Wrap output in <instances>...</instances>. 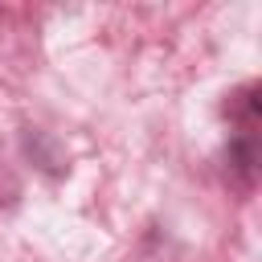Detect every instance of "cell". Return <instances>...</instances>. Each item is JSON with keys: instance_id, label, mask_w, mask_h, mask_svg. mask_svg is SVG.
Wrapping results in <instances>:
<instances>
[{"instance_id": "obj_1", "label": "cell", "mask_w": 262, "mask_h": 262, "mask_svg": "<svg viewBox=\"0 0 262 262\" xmlns=\"http://www.w3.org/2000/svg\"><path fill=\"white\" fill-rule=\"evenodd\" d=\"M225 164H229V172L237 176V184H242V188H250V184H254V164H258V147H254V131H237V135L229 139V151H225Z\"/></svg>"}, {"instance_id": "obj_2", "label": "cell", "mask_w": 262, "mask_h": 262, "mask_svg": "<svg viewBox=\"0 0 262 262\" xmlns=\"http://www.w3.org/2000/svg\"><path fill=\"white\" fill-rule=\"evenodd\" d=\"M225 115L237 123V131H254V127H258V119H262V98H258V86H242V90L229 98Z\"/></svg>"}]
</instances>
